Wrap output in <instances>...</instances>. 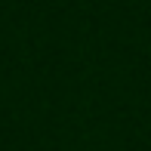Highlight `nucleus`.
<instances>
[]
</instances>
